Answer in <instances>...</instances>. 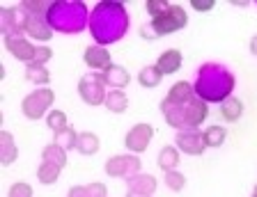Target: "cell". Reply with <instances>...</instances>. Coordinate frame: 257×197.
<instances>
[{"mask_svg": "<svg viewBox=\"0 0 257 197\" xmlns=\"http://www.w3.org/2000/svg\"><path fill=\"white\" fill-rule=\"evenodd\" d=\"M7 197H32V186H28L26 181H16L14 186L10 188Z\"/></svg>", "mask_w": 257, "mask_h": 197, "instance_id": "e575fe53", "label": "cell"}, {"mask_svg": "<svg viewBox=\"0 0 257 197\" xmlns=\"http://www.w3.org/2000/svg\"><path fill=\"white\" fill-rule=\"evenodd\" d=\"M28 14L21 5H12V7H0V32L10 35V32H26L28 26Z\"/></svg>", "mask_w": 257, "mask_h": 197, "instance_id": "7c38bea8", "label": "cell"}, {"mask_svg": "<svg viewBox=\"0 0 257 197\" xmlns=\"http://www.w3.org/2000/svg\"><path fill=\"white\" fill-rule=\"evenodd\" d=\"M53 101H55L53 90H48V87H37V90H32L30 94L23 96V101H21L23 117L30 119V122L46 119V115L53 110V108H51Z\"/></svg>", "mask_w": 257, "mask_h": 197, "instance_id": "5b68a950", "label": "cell"}, {"mask_svg": "<svg viewBox=\"0 0 257 197\" xmlns=\"http://www.w3.org/2000/svg\"><path fill=\"white\" fill-rule=\"evenodd\" d=\"M191 7L195 12H211L216 7V0H191Z\"/></svg>", "mask_w": 257, "mask_h": 197, "instance_id": "74e56055", "label": "cell"}, {"mask_svg": "<svg viewBox=\"0 0 257 197\" xmlns=\"http://www.w3.org/2000/svg\"><path fill=\"white\" fill-rule=\"evenodd\" d=\"M26 37L37 39L39 44H48V39L53 37V28L48 26L46 16H30V19H28Z\"/></svg>", "mask_w": 257, "mask_h": 197, "instance_id": "5bb4252c", "label": "cell"}, {"mask_svg": "<svg viewBox=\"0 0 257 197\" xmlns=\"http://www.w3.org/2000/svg\"><path fill=\"white\" fill-rule=\"evenodd\" d=\"M67 197H108V190L103 183H87V186H71Z\"/></svg>", "mask_w": 257, "mask_h": 197, "instance_id": "4316f807", "label": "cell"}, {"mask_svg": "<svg viewBox=\"0 0 257 197\" xmlns=\"http://www.w3.org/2000/svg\"><path fill=\"white\" fill-rule=\"evenodd\" d=\"M152 140H154V126H152V124H145V122H138L128 128L126 138H124V147L128 149V154L140 156L143 151H147Z\"/></svg>", "mask_w": 257, "mask_h": 197, "instance_id": "30bf717a", "label": "cell"}, {"mask_svg": "<svg viewBox=\"0 0 257 197\" xmlns=\"http://www.w3.org/2000/svg\"><path fill=\"white\" fill-rule=\"evenodd\" d=\"M46 126H48V131H53V133H60V131H64V128L69 126V124H67V112L53 108V110L46 115Z\"/></svg>", "mask_w": 257, "mask_h": 197, "instance_id": "4dcf8cb0", "label": "cell"}, {"mask_svg": "<svg viewBox=\"0 0 257 197\" xmlns=\"http://www.w3.org/2000/svg\"><path fill=\"white\" fill-rule=\"evenodd\" d=\"M19 5H21L30 16H46L51 3H42V0H23V3H19Z\"/></svg>", "mask_w": 257, "mask_h": 197, "instance_id": "d6a6232c", "label": "cell"}, {"mask_svg": "<svg viewBox=\"0 0 257 197\" xmlns=\"http://www.w3.org/2000/svg\"><path fill=\"white\" fill-rule=\"evenodd\" d=\"M182 62H184V55L179 48H166L159 55V60H156V67H159V71L163 76H172L182 69Z\"/></svg>", "mask_w": 257, "mask_h": 197, "instance_id": "2e32d148", "label": "cell"}, {"mask_svg": "<svg viewBox=\"0 0 257 197\" xmlns=\"http://www.w3.org/2000/svg\"><path fill=\"white\" fill-rule=\"evenodd\" d=\"M128 186V192H136V195H147V197H154L156 188H159V183H156V179L152 174H145V172H140V174L131 176L126 181Z\"/></svg>", "mask_w": 257, "mask_h": 197, "instance_id": "e0dca14e", "label": "cell"}, {"mask_svg": "<svg viewBox=\"0 0 257 197\" xmlns=\"http://www.w3.org/2000/svg\"><path fill=\"white\" fill-rule=\"evenodd\" d=\"M161 80H163V74L159 71L156 64H147V67H143V69L138 71V83H140V87H145V90L159 87Z\"/></svg>", "mask_w": 257, "mask_h": 197, "instance_id": "d4e9b609", "label": "cell"}, {"mask_svg": "<svg viewBox=\"0 0 257 197\" xmlns=\"http://www.w3.org/2000/svg\"><path fill=\"white\" fill-rule=\"evenodd\" d=\"M126 197H147V195H136V192H126Z\"/></svg>", "mask_w": 257, "mask_h": 197, "instance_id": "ab89813d", "label": "cell"}, {"mask_svg": "<svg viewBox=\"0 0 257 197\" xmlns=\"http://www.w3.org/2000/svg\"><path fill=\"white\" fill-rule=\"evenodd\" d=\"M250 53H252V55H255V58H257V35H255V37L250 39Z\"/></svg>", "mask_w": 257, "mask_h": 197, "instance_id": "f35d334b", "label": "cell"}, {"mask_svg": "<svg viewBox=\"0 0 257 197\" xmlns=\"http://www.w3.org/2000/svg\"><path fill=\"white\" fill-rule=\"evenodd\" d=\"M26 80L32 83L35 87H46L48 80H51V71L46 69V64H37V62H30L26 64Z\"/></svg>", "mask_w": 257, "mask_h": 197, "instance_id": "603a6c76", "label": "cell"}, {"mask_svg": "<svg viewBox=\"0 0 257 197\" xmlns=\"http://www.w3.org/2000/svg\"><path fill=\"white\" fill-rule=\"evenodd\" d=\"M163 183H166L168 190L182 192L184 186H186V176H184L179 170H172V172H166V174H163Z\"/></svg>", "mask_w": 257, "mask_h": 197, "instance_id": "1f68e13d", "label": "cell"}, {"mask_svg": "<svg viewBox=\"0 0 257 197\" xmlns=\"http://www.w3.org/2000/svg\"><path fill=\"white\" fill-rule=\"evenodd\" d=\"M99 149H101V140H99L96 133H90V131L78 133V142H76V151H78V154L94 156V154H99Z\"/></svg>", "mask_w": 257, "mask_h": 197, "instance_id": "cb8c5ba5", "label": "cell"}, {"mask_svg": "<svg viewBox=\"0 0 257 197\" xmlns=\"http://www.w3.org/2000/svg\"><path fill=\"white\" fill-rule=\"evenodd\" d=\"M193 99H195V87H193V83H188V80H177V83H172L166 94V101L175 103V106H184V103L193 101Z\"/></svg>", "mask_w": 257, "mask_h": 197, "instance_id": "9a60e30c", "label": "cell"}, {"mask_svg": "<svg viewBox=\"0 0 257 197\" xmlns=\"http://www.w3.org/2000/svg\"><path fill=\"white\" fill-rule=\"evenodd\" d=\"M128 26H131V16L124 3L119 0H101L92 7L90 14V28L92 39L99 46H112L119 39L126 37Z\"/></svg>", "mask_w": 257, "mask_h": 197, "instance_id": "6da1fadb", "label": "cell"}, {"mask_svg": "<svg viewBox=\"0 0 257 197\" xmlns=\"http://www.w3.org/2000/svg\"><path fill=\"white\" fill-rule=\"evenodd\" d=\"M60 172H62V167L53 165V163H39L37 167V181L42 183V186H53L55 181L60 179Z\"/></svg>", "mask_w": 257, "mask_h": 197, "instance_id": "83f0119b", "label": "cell"}, {"mask_svg": "<svg viewBox=\"0 0 257 197\" xmlns=\"http://www.w3.org/2000/svg\"><path fill=\"white\" fill-rule=\"evenodd\" d=\"M156 165L159 170L166 174V172H172L179 167V149L172 147V144H166V147H161L159 156H156Z\"/></svg>", "mask_w": 257, "mask_h": 197, "instance_id": "ffe728a7", "label": "cell"}, {"mask_svg": "<svg viewBox=\"0 0 257 197\" xmlns=\"http://www.w3.org/2000/svg\"><path fill=\"white\" fill-rule=\"evenodd\" d=\"M140 167H143V163H140V158L136 154H117L106 160L103 170H106V174L112 176V179H124V181H128L131 176L140 174Z\"/></svg>", "mask_w": 257, "mask_h": 197, "instance_id": "ba28073f", "label": "cell"}, {"mask_svg": "<svg viewBox=\"0 0 257 197\" xmlns=\"http://www.w3.org/2000/svg\"><path fill=\"white\" fill-rule=\"evenodd\" d=\"M138 32H140V37H143L145 42H156V39H159V35H156V30L152 28V23H150V21L143 23Z\"/></svg>", "mask_w": 257, "mask_h": 197, "instance_id": "8d00e7d4", "label": "cell"}, {"mask_svg": "<svg viewBox=\"0 0 257 197\" xmlns=\"http://www.w3.org/2000/svg\"><path fill=\"white\" fill-rule=\"evenodd\" d=\"M252 197H257V195H252Z\"/></svg>", "mask_w": 257, "mask_h": 197, "instance_id": "b9f144b4", "label": "cell"}, {"mask_svg": "<svg viewBox=\"0 0 257 197\" xmlns=\"http://www.w3.org/2000/svg\"><path fill=\"white\" fill-rule=\"evenodd\" d=\"M202 138H204L207 149H218V147L225 144V140H227V128L220 126V124H214L207 131H202Z\"/></svg>", "mask_w": 257, "mask_h": 197, "instance_id": "484cf974", "label": "cell"}, {"mask_svg": "<svg viewBox=\"0 0 257 197\" xmlns=\"http://www.w3.org/2000/svg\"><path fill=\"white\" fill-rule=\"evenodd\" d=\"M42 160L44 163H53V165H58V167H64L67 165V151L60 149L55 142H51L42 149Z\"/></svg>", "mask_w": 257, "mask_h": 197, "instance_id": "f546056e", "label": "cell"}, {"mask_svg": "<svg viewBox=\"0 0 257 197\" xmlns=\"http://www.w3.org/2000/svg\"><path fill=\"white\" fill-rule=\"evenodd\" d=\"M19 158V147H16L14 138L10 131H0V163L3 165H12Z\"/></svg>", "mask_w": 257, "mask_h": 197, "instance_id": "44dd1931", "label": "cell"}, {"mask_svg": "<svg viewBox=\"0 0 257 197\" xmlns=\"http://www.w3.org/2000/svg\"><path fill=\"white\" fill-rule=\"evenodd\" d=\"M53 58V48L48 44H37V53H35V62L37 64H48V60Z\"/></svg>", "mask_w": 257, "mask_h": 197, "instance_id": "d590c367", "label": "cell"}, {"mask_svg": "<svg viewBox=\"0 0 257 197\" xmlns=\"http://www.w3.org/2000/svg\"><path fill=\"white\" fill-rule=\"evenodd\" d=\"M252 195H257V183H255V188H252Z\"/></svg>", "mask_w": 257, "mask_h": 197, "instance_id": "60d3db41", "label": "cell"}, {"mask_svg": "<svg viewBox=\"0 0 257 197\" xmlns=\"http://www.w3.org/2000/svg\"><path fill=\"white\" fill-rule=\"evenodd\" d=\"M243 110H246V106H243V101H241L239 96H230L227 101L220 103V117L227 124L239 122V119L243 117Z\"/></svg>", "mask_w": 257, "mask_h": 197, "instance_id": "d6986e66", "label": "cell"}, {"mask_svg": "<svg viewBox=\"0 0 257 197\" xmlns=\"http://www.w3.org/2000/svg\"><path fill=\"white\" fill-rule=\"evenodd\" d=\"M103 78H106V85L110 90H124L131 83V74L122 64H112L108 71H103Z\"/></svg>", "mask_w": 257, "mask_h": 197, "instance_id": "ac0fdd59", "label": "cell"}, {"mask_svg": "<svg viewBox=\"0 0 257 197\" xmlns=\"http://www.w3.org/2000/svg\"><path fill=\"white\" fill-rule=\"evenodd\" d=\"M53 142L58 144L60 149H64V151L76 149V142H78V131H76L74 126H67L64 131H60V133H53Z\"/></svg>", "mask_w": 257, "mask_h": 197, "instance_id": "f1b7e54d", "label": "cell"}, {"mask_svg": "<svg viewBox=\"0 0 257 197\" xmlns=\"http://www.w3.org/2000/svg\"><path fill=\"white\" fill-rule=\"evenodd\" d=\"M168 7H170V3L168 0H147L145 3V10H147V14L152 16V19H156V16L166 14Z\"/></svg>", "mask_w": 257, "mask_h": 197, "instance_id": "836d02e7", "label": "cell"}, {"mask_svg": "<svg viewBox=\"0 0 257 197\" xmlns=\"http://www.w3.org/2000/svg\"><path fill=\"white\" fill-rule=\"evenodd\" d=\"M3 44H5L7 53L12 58H16L19 62L30 64L35 62V53H37V44H32L26 37V32H10V35H3Z\"/></svg>", "mask_w": 257, "mask_h": 197, "instance_id": "9c48e42d", "label": "cell"}, {"mask_svg": "<svg viewBox=\"0 0 257 197\" xmlns=\"http://www.w3.org/2000/svg\"><path fill=\"white\" fill-rule=\"evenodd\" d=\"M83 62L90 67V71H108L112 67V58H110V51L106 46H99V44H92V46L85 48V53H83Z\"/></svg>", "mask_w": 257, "mask_h": 197, "instance_id": "4fadbf2b", "label": "cell"}, {"mask_svg": "<svg viewBox=\"0 0 257 197\" xmlns=\"http://www.w3.org/2000/svg\"><path fill=\"white\" fill-rule=\"evenodd\" d=\"M161 115L166 119L168 126H172L175 131H186V128H200L202 122H207L209 117V103H204L202 99H193V101L184 103V106H175L168 103L166 99L159 103Z\"/></svg>", "mask_w": 257, "mask_h": 197, "instance_id": "277c9868", "label": "cell"}, {"mask_svg": "<svg viewBox=\"0 0 257 197\" xmlns=\"http://www.w3.org/2000/svg\"><path fill=\"white\" fill-rule=\"evenodd\" d=\"M90 7L80 0H62V3H51L46 12V21L53 28V32L62 35H78V32L90 28Z\"/></svg>", "mask_w": 257, "mask_h": 197, "instance_id": "3957f363", "label": "cell"}, {"mask_svg": "<svg viewBox=\"0 0 257 197\" xmlns=\"http://www.w3.org/2000/svg\"><path fill=\"white\" fill-rule=\"evenodd\" d=\"M106 110L112 115H124L128 110V94L124 90H108L106 96Z\"/></svg>", "mask_w": 257, "mask_h": 197, "instance_id": "7402d4cb", "label": "cell"}, {"mask_svg": "<svg viewBox=\"0 0 257 197\" xmlns=\"http://www.w3.org/2000/svg\"><path fill=\"white\" fill-rule=\"evenodd\" d=\"M78 94H80V99H83V103H87V106H92V108L103 106V103H106V96H108V85H106L103 74L90 71V74L83 76V78L78 80Z\"/></svg>", "mask_w": 257, "mask_h": 197, "instance_id": "8992f818", "label": "cell"}, {"mask_svg": "<svg viewBox=\"0 0 257 197\" xmlns=\"http://www.w3.org/2000/svg\"><path fill=\"white\" fill-rule=\"evenodd\" d=\"M175 147L186 156H202L207 151L202 131L200 128H186V131H177L175 135Z\"/></svg>", "mask_w": 257, "mask_h": 197, "instance_id": "8fae6325", "label": "cell"}, {"mask_svg": "<svg viewBox=\"0 0 257 197\" xmlns=\"http://www.w3.org/2000/svg\"><path fill=\"white\" fill-rule=\"evenodd\" d=\"M193 87H195V96L202 99L204 103H218L220 106L230 96H234L236 76L232 74V69L227 64L204 62L198 67Z\"/></svg>", "mask_w": 257, "mask_h": 197, "instance_id": "7a4b0ae2", "label": "cell"}, {"mask_svg": "<svg viewBox=\"0 0 257 197\" xmlns=\"http://www.w3.org/2000/svg\"><path fill=\"white\" fill-rule=\"evenodd\" d=\"M150 23L156 30V35L163 37V35H172V32L184 30V28L188 26V14H186V10H184V5H170L166 14L152 19Z\"/></svg>", "mask_w": 257, "mask_h": 197, "instance_id": "52a82bcc", "label": "cell"}]
</instances>
